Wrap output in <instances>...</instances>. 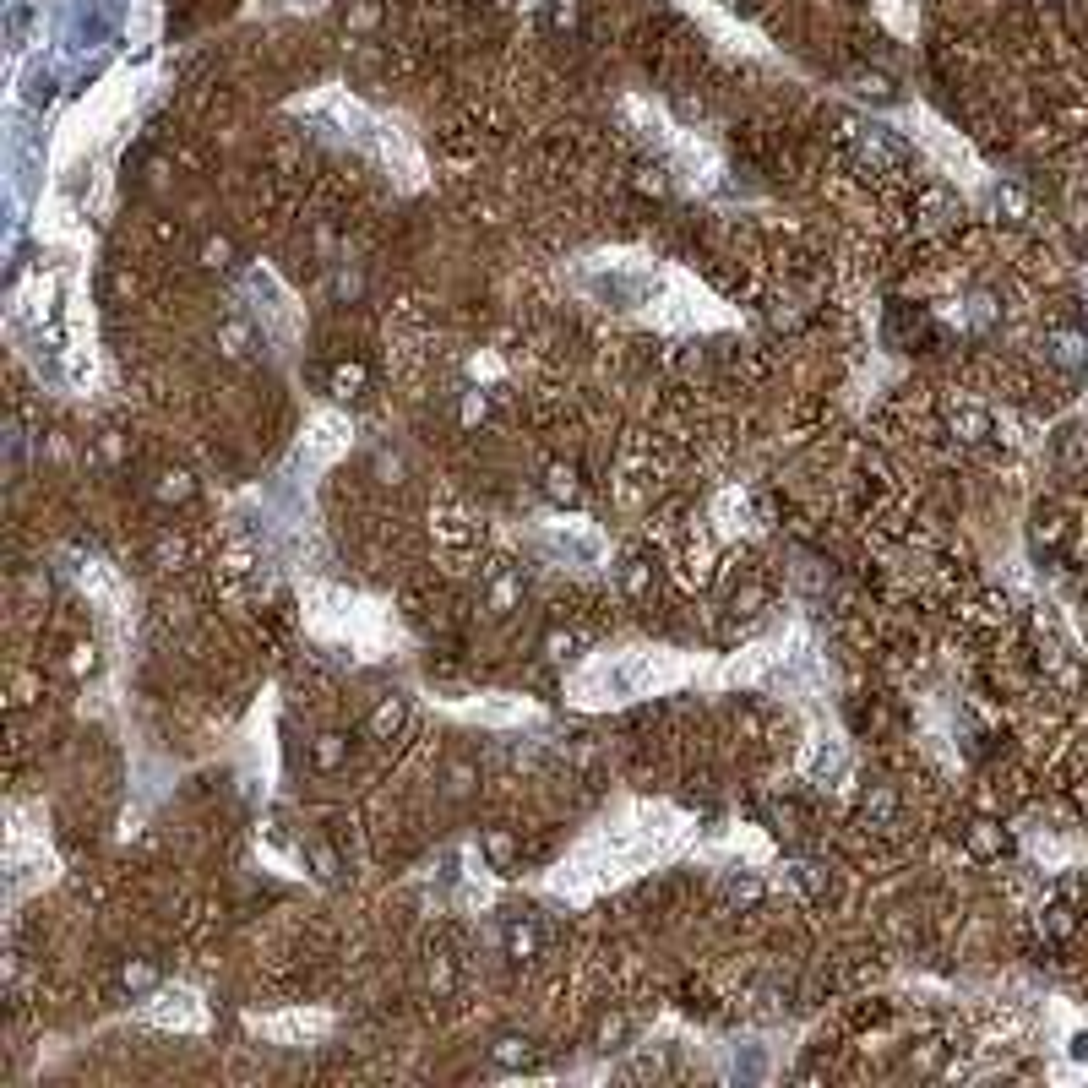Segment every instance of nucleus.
<instances>
[{"label":"nucleus","instance_id":"obj_1","mask_svg":"<svg viewBox=\"0 0 1088 1088\" xmlns=\"http://www.w3.org/2000/svg\"><path fill=\"white\" fill-rule=\"evenodd\" d=\"M963 844H969L974 860H1007L1012 855V833L1001 827V816H969Z\"/></svg>","mask_w":1088,"mask_h":1088},{"label":"nucleus","instance_id":"obj_2","mask_svg":"<svg viewBox=\"0 0 1088 1088\" xmlns=\"http://www.w3.org/2000/svg\"><path fill=\"white\" fill-rule=\"evenodd\" d=\"M1045 360L1056 370H1067V376L1088 370V332L1083 327H1050L1045 332Z\"/></svg>","mask_w":1088,"mask_h":1088},{"label":"nucleus","instance_id":"obj_3","mask_svg":"<svg viewBox=\"0 0 1088 1088\" xmlns=\"http://www.w3.org/2000/svg\"><path fill=\"white\" fill-rule=\"evenodd\" d=\"M539 490H544V501L550 506H583V474H577V463H544V474H539Z\"/></svg>","mask_w":1088,"mask_h":1088},{"label":"nucleus","instance_id":"obj_4","mask_svg":"<svg viewBox=\"0 0 1088 1088\" xmlns=\"http://www.w3.org/2000/svg\"><path fill=\"white\" fill-rule=\"evenodd\" d=\"M147 496H153L158 506H185V501H196V474L191 468H158V474L147 479Z\"/></svg>","mask_w":1088,"mask_h":1088},{"label":"nucleus","instance_id":"obj_5","mask_svg":"<svg viewBox=\"0 0 1088 1088\" xmlns=\"http://www.w3.org/2000/svg\"><path fill=\"white\" fill-rule=\"evenodd\" d=\"M539 947H544V942H539V925L528 920V914H512V920L501 925V952H506L512 963H534Z\"/></svg>","mask_w":1088,"mask_h":1088},{"label":"nucleus","instance_id":"obj_6","mask_svg":"<svg viewBox=\"0 0 1088 1088\" xmlns=\"http://www.w3.org/2000/svg\"><path fill=\"white\" fill-rule=\"evenodd\" d=\"M517 604H523V577L517 572H490V583H485V615L490 621H506Z\"/></svg>","mask_w":1088,"mask_h":1088},{"label":"nucleus","instance_id":"obj_7","mask_svg":"<svg viewBox=\"0 0 1088 1088\" xmlns=\"http://www.w3.org/2000/svg\"><path fill=\"white\" fill-rule=\"evenodd\" d=\"M947 430H952V441H963V447H980V441H991V414L985 408H974V403H958L947 414Z\"/></svg>","mask_w":1088,"mask_h":1088},{"label":"nucleus","instance_id":"obj_8","mask_svg":"<svg viewBox=\"0 0 1088 1088\" xmlns=\"http://www.w3.org/2000/svg\"><path fill=\"white\" fill-rule=\"evenodd\" d=\"M490 1061H496L501 1072H523V1067L539 1061V1045L528 1040V1034H496V1040H490Z\"/></svg>","mask_w":1088,"mask_h":1088},{"label":"nucleus","instance_id":"obj_9","mask_svg":"<svg viewBox=\"0 0 1088 1088\" xmlns=\"http://www.w3.org/2000/svg\"><path fill=\"white\" fill-rule=\"evenodd\" d=\"M365 387H370V365H365V360H338V365L327 370V392H332L338 403H354Z\"/></svg>","mask_w":1088,"mask_h":1088},{"label":"nucleus","instance_id":"obj_10","mask_svg":"<svg viewBox=\"0 0 1088 1088\" xmlns=\"http://www.w3.org/2000/svg\"><path fill=\"white\" fill-rule=\"evenodd\" d=\"M408 724V702L392 691V697H381L376 708H370V719H365V729H370V740H398V729Z\"/></svg>","mask_w":1088,"mask_h":1088},{"label":"nucleus","instance_id":"obj_11","mask_svg":"<svg viewBox=\"0 0 1088 1088\" xmlns=\"http://www.w3.org/2000/svg\"><path fill=\"white\" fill-rule=\"evenodd\" d=\"M311 768L316 773H343V768H349V735L321 729V735L311 740Z\"/></svg>","mask_w":1088,"mask_h":1088},{"label":"nucleus","instance_id":"obj_12","mask_svg":"<svg viewBox=\"0 0 1088 1088\" xmlns=\"http://www.w3.org/2000/svg\"><path fill=\"white\" fill-rule=\"evenodd\" d=\"M914 207H920V218H925L931 229H942V224H952V218L963 213V207H958V196H952L947 185H925V191L914 196Z\"/></svg>","mask_w":1088,"mask_h":1088},{"label":"nucleus","instance_id":"obj_13","mask_svg":"<svg viewBox=\"0 0 1088 1088\" xmlns=\"http://www.w3.org/2000/svg\"><path fill=\"white\" fill-rule=\"evenodd\" d=\"M158 980H164V974H158V963L153 958H126L115 969V985L126 996H147V991H158Z\"/></svg>","mask_w":1088,"mask_h":1088},{"label":"nucleus","instance_id":"obj_14","mask_svg":"<svg viewBox=\"0 0 1088 1088\" xmlns=\"http://www.w3.org/2000/svg\"><path fill=\"white\" fill-rule=\"evenodd\" d=\"M855 147H860L865 164H876V169H898V164H904V147L887 142L882 131H855Z\"/></svg>","mask_w":1088,"mask_h":1088},{"label":"nucleus","instance_id":"obj_15","mask_svg":"<svg viewBox=\"0 0 1088 1088\" xmlns=\"http://www.w3.org/2000/svg\"><path fill=\"white\" fill-rule=\"evenodd\" d=\"M234 262H240V245H234L229 234H202V245H196V267H207V272H229Z\"/></svg>","mask_w":1088,"mask_h":1088},{"label":"nucleus","instance_id":"obj_16","mask_svg":"<svg viewBox=\"0 0 1088 1088\" xmlns=\"http://www.w3.org/2000/svg\"><path fill=\"white\" fill-rule=\"evenodd\" d=\"M653 583H659V566H653L648 555H626V566H621V593L626 599H648Z\"/></svg>","mask_w":1088,"mask_h":1088},{"label":"nucleus","instance_id":"obj_17","mask_svg":"<svg viewBox=\"0 0 1088 1088\" xmlns=\"http://www.w3.org/2000/svg\"><path fill=\"white\" fill-rule=\"evenodd\" d=\"M213 343H218V354H224V360H245V354L256 349V332H251V321H218Z\"/></svg>","mask_w":1088,"mask_h":1088},{"label":"nucleus","instance_id":"obj_18","mask_svg":"<svg viewBox=\"0 0 1088 1088\" xmlns=\"http://www.w3.org/2000/svg\"><path fill=\"white\" fill-rule=\"evenodd\" d=\"M1040 936H1045V942H1072V936H1078V909L1061 904V898H1056V904H1045L1040 909Z\"/></svg>","mask_w":1088,"mask_h":1088},{"label":"nucleus","instance_id":"obj_19","mask_svg":"<svg viewBox=\"0 0 1088 1088\" xmlns=\"http://www.w3.org/2000/svg\"><path fill=\"white\" fill-rule=\"evenodd\" d=\"M479 844H485V860L496 865V871H512L517 855H523V849H517V833H512V827H485V838H479Z\"/></svg>","mask_w":1088,"mask_h":1088},{"label":"nucleus","instance_id":"obj_20","mask_svg":"<svg viewBox=\"0 0 1088 1088\" xmlns=\"http://www.w3.org/2000/svg\"><path fill=\"white\" fill-rule=\"evenodd\" d=\"M425 991L436 996V1001H447V996L457 991V963H452V952H430V958H425Z\"/></svg>","mask_w":1088,"mask_h":1088},{"label":"nucleus","instance_id":"obj_21","mask_svg":"<svg viewBox=\"0 0 1088 1088\" xmlns=\"http://www.w3.org/2000/svg\"><path fill=\"white\" fill-rule=\"evenodd\" d=\"M490 408H496V403H490L485 387H463V392H457V425H463V430L490 425Z\"/></svg>","mask_w":1088,"mask_h":1088},{"label":"nucleus","instance_id":"obj_22","mask_svg":"<svg viewBox=\"0 0 1088 1088\" xmlns=\"http://www.w3.org/2000/svg\"><path fill=\"white\" fill-rule=\"evenodd\" d=\"M305 865H311V876H316V882H338L343 855L327 844V838H311V844H305Z\"/></svg>","mask_w":1088,"mask_h":1088},{"label":"nucleus","instance_id":"obj_23","mask_svg":"<svg viewBox=\"0 0 1088 1088\" xmlns=\"http://www.w3.org/2000/svg\"><path fill=\"white\" fill-rule=\"evenodd\" d=\"M441 784H447V800H468V795H474V784H479V768L468 757H452L447 773H441Z\"/></svg>","mask_w":1088,"mask_h":1088},{"label":"nucleus","instance_id":"obj_24","mask_svg":"<svg viewBox=\"0 0 1088 1088\" xmlns=\"http://www.w3.org/2000/svg\"><path fill=\"white\" fill-rule=\"evenodd\" d=\"M724 898H729L735 909H757L762 898H768V887H762L751 871H740V876H729V882H724Z\"/></svg>","mask_w":1088,"mask_h":1088},{"label":"nucleus","instance_id":"obj_25","mask_svg":"<svg viewBox=\"0 0 1088 1088\" xmlns=\"http://www.w3.org/2000/svg\"><path fill=\"white\" fill-rule=\"evenodd\" d=\"M991 207L1007 218V224H1023V218H1029V191H1023V185H996Z\"/></svg>","mask_w":1088,"mask_h":1088},{"label":"nucleus","instance_id":"obj_26","mask_svg":"<svg viewBox=\"0 0 1088 1088\" xmlns=\"http://www.w3.org/2000/svg\"><path fill=\"white\" fill-rule=\"evenodd\" d=\"M1056 457H1061L1067 468H1088V425H1067V430H1061Z\"/></svg>","mask_w":1088,"mask_h":1088},{"label":"nucleus","instance_id":"obj_27","mask_svg":"<svg viewBox=\"0 0 1088 1088\" xmlns=\"http://www.w3.org/2000/svg\"><path fill=\"white\" fill-rule=\"evenodd\" d=\"M626 1034H632V1023H626L621 1012H604V1018L593 1023V1045H599V1050H621Z\"/></svg>","mask_w":1088,"mask_h":1088},{"label":"nucleus","instance_id":"obj_28","mask_svg":"<svg viewBox=\"0 0 1088 1088\" xmlns=\"http://www.w3.org/2000/svg\"><path fill=\"white\" fill-rule=\"evenodd\" d=\"M860 811L871 816V822H893V816H898V795L887 784H871V789H865V800H860Z\"/></svg>","mask_w":1088,"mask_h":1088},{"label":"nucleus","instance_id":"obj_29","mask_svg":"<svg viewBox=\"0 0 1088 1088\" xmlns=\"http://www.w3.org/2000/svg\"><path fill=\"white\" fill-rule=\"evenodd\" d=\"M544 22H550V33H577L583 28V6H577V0H550Z\"/></svg>","mask_w":1088,"mask_h":1088},{"label":"nucleus","instance_id":"obj_30","mask_svg":"<svg viewBox=\"0 0 1088 1088\" xmlns=\"http://www.w3.org/2000/svg\"><path fill=\"white\" fill-rule=\"evenodd\" d=\"M1067 539V523H1061V512H1034V544L1040 550H1056V544Z\"/></svg>","mask_w":1088,"mask_h":1088},{"label":"nucleus","instance_id":"obj_31","mask_svg":"<svg viewBox=\"0 0 1088 1088\" xmlns=\"http://www.w3.org/2000/svg\"><path fill=\"white\" fill-rule=\"evenodd\" d=\"M855 93H860V98H876V104L898 98V88H893V77H887V71H860V77H855Z\"/></svg>","mask_w":1088,"mask_h":1088},{"label":"nucleus","instance_id":"obj_32","mask_svg":"<svg viewBox=\"0 0 1088 1088\" xmlns=\"http://www.w3.org/2000/svg\"><path fill=\"white\" fill-rule=\"evenodd\" d=\"M795 583L806 593H827V588H833V566H827V561H800L795 566Z\"/></svg>","mask_w":1088,"mask_h":1088},{"label":"nucleus","instance_id":"obj_33","mask_svg":"<svg viewBox=\"0 0 1088 1088\" xmlns=\"http://www.w3.org/2000/svg\"><path fill=\"white\" fill-rule=\"evenodd\" d=\"M577 648H583V637L577 632H544V659H555V664H566V659H577Z\"/></svg>","mask_w":1088,"mask_h":1088},{"label":"nucleus","instance_id":"obj_34","mask_svg":"<svg viewBox=\"0 0 1088 1088\" xmlns=\"http://www.w3.org/2000/svg\"><path fill=\"white\" fill-rule=\"evenodd\" d=\"M370 468H376V479H381V485H403V479H408V463H403L398 452H387V447H381L376 457H370Z\"/></svg>","mask_w":1088,"mask_h":1088},{"label":"nucleus","instance_id":"obj_35","mask_svg":"<svg viewBox=\"0 0 1088 1088\" xmlns=\"http://www.w3.org/2000/svg\"><path fill=\"white\" fill-rule=\"evenodd\" d=\"M996 316H1001V305L991 300V294H969V321H974V332H991L996 327Z\"/></svg>","mask_w":1088,"mask_h":1088},{"label":"nucleus","instance_id":"obj_36","mask_svg":"<svg viewBox=\"0 0 1088 1088\" xmlns=\"http://www.w3.org/2000/svg\"><path fill=\"white\" fill-rule=\"evenodd\" d=\"M93 670H98V648H93V642H71V648H66V675L82 680Z\"/></svg>","mask_w":1088,"mask_h":1088},{"label":"nucleus","instance_id":"obj_37","mask_svg":"<svg viewBox=\"0 0 1088 1088\" xmlns=\"http://www.w3.org/2000/svg\"><path fill=\"white\" fill-rule=\"evenodd\" d=\"M33 697H39V675H28V670H22L17 680H11V702H17V708H28Z\"/></svg>","mask_w":1088,"mask_h":1088},{"label":"nucleus","instance_id":"obj_38","mask_svg":"<svg viewBox=\"0 0 1088 1088\" xmlns=\"http://www.w3.org/2000/svg\"><path fill=\"white\" fill-rule=\"evenodd\" d=\"M762 604H768V588H757V583H746V588L735 593V610H746V615L762 610Z\"/></svg>","mask_w":1088,"mask_h":1088},{"label":"nucleus","instance_id":"obj_39","mask_svg":"<svg viewBox=\"0 0 1088 1088\" xmlns=\"http://www.w3.org/2000/svg\"><path fill=\"white\" fill-rule=\"evenodd\" d=\"M468 376H474V381L501 376V360H496V354H474V360H468Z\"/></svg>","mask_w":1088,"mask_h":1088},{"label":"nucleus","instance_id":"obj_40","mask_svg":"<svg viewBox=\"0 0 1088 1088\" xmlns=\"http://www.w3.org/2000/svg\"><path fill=\"white\" fill-rule=\"evenodd\" d=\"M686 561H691V577H697V583L713 572V566H708V561H713V550H708V544H691V550H686Z\"/></svg>","mask_w":1088,"mask_h":1088},{"label":"nucleus","instance_id":"obj_41","mask_svg":"<svg viewBox=\"0 0 1088 1088\" xmlns=\"http://www.w3.org/2000/svg\"><path fill=\"white\" fill-rule=\"evenodd\" d=\"M980 621H1007V593H985V599H980Z\"/></svg>","mask_w":1088,"mask_h":1088},{"label":"nucleus","instance_id":"obj_42","mask_svg":"<svg viewBox=\"0 0 1088 1088\" xmlns=\"http://www.w3.org/2000/svg\"><path fill=\"white\" fill-rule=\"evenodd\" d=\"M735 729L757 740V735H762V713H757V708H735Z\"/></svg>","mask_w":1088,"mask_h":1088},{"label":"nucleus","instance_id":"obj_43","mask_svg":"<svg viewBox=\"0 0 1088 1088\" xmlns=\"http://www.w3.org/2000/svg\"><path fill=\"white\" fill-rule=\"evenodd\" d=\"M98 457H104V463H126V441H120L115 430H109V436L98 441Z\"/></svg>","mask_w":1088,"mask_h":1088},{"label":"nucleus","instance_id":"obj_44","mask_svg":"<svg viewBox=\"0 0 1088 1088\" xmlns=\"http://www.w3.org/2000/svg\"><path fill=\"white\" fill-rule=\"evenodd\" d=\"M936 1061H942V1045H936V1040L914 1050V1072H936Z\"/></svg>","mask_w":1088,"mask_h":1088},{"label":"nucleus","instance_id":"obj_45","mask_svg":"<svg viewBox=\"0 0 1088 1088\" xmlns=\"http://www.w3.org/2000/svg\"><path fill=\"white\" fill-rule=\"evenodd\" d=\"M637 191H648V196H664V175H659V169H642V175H637Z\"/></svg>","mask_w":1088,"mask_h":1088},{"label":"nucleus","instance_id":"obj_46","mask_svg":"<svg viewBox=\"0 0 1088 1088\" xmlns=\"http://www.w3.org/2000/svg\"><path fill=\"white\" fill-rule=\"evenodd\" d=\"M1072 1061H1088V1034H1078V1040H1072Z\"/></svg>","mask_w":1088,"mask_h":1088}]
</instances>
